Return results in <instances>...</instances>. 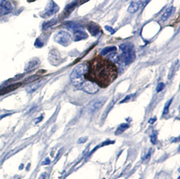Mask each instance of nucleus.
<instances>
[{
	"mask_svg": "<svg viewBox=\"0 0 180 179\" xmlns=\"http://www.w3.org/2000/svg\"><path fill=\"white\" fill-rule=\"evenodd\" d=\"M118 68L114 63L102 56H97L89 61L84 79L98 86L106 88L118 76Z\"/></svg>",
	"mask_w": 180,
	"mask_h": 179,
	"instance_id": "f257e3e1",
	"label": "nucleus"
},
{
	"mask_svg": "<svg viewBox=\"0 0 180 179\" xmlns=\"http://www.w3.org/2000/svg\"><path fill=\"white\" fill-rule=\"evenodd\" d=\"M88 64L86 63H80L76 65L70 75L71 82L74 85L80 88L83 83L86 81L84 79V74L86 73Z\"/></svg>",
	"mask_w": 180,
	"mask_h": 179,
	"instance_id": "f03ea898",
	"label": "nucleus"
},
{
	"mask_svg": "<svg viewBox=\"0 0 180 179\" xmlns=\"http://www.w3.org/2000/svg\"><path fill=\"white\" fill-rule=\"evenodd\" d=\"M120 50L121 51V59L126 65H129V63L133 62L136 57L135 51L133 45L130 42L121 44L120 46Z\"/></svg>",
	"mask_w": 180,
	"mask_h": 179,
	"instance_id": "7ed1b4c3",
	"label": "nucleus"
},
{
	"mask_svg": "<svg viewBox=\"0 0 180 179\" xmlns=\"http://www.w3.org/2000/svg\"><path fill=\"white\" fill-rule=\"evenodd\" d=\"M71 37L68 32L60 30L55 34L54 41L63 46H68L70 43Z\"/></svg>",
	"mask_w": 180,
	"mask_h": 179,
	"instance_id": "20e7f679",
	"label": "nucleus"
},
{
	"mask_svg": "<svg viewBox=\"0 0 180 179\" xmlns=\"http://www.w3.org/2000/svg\"><path fill=\"white\" fill-rule=\"evenodd\" d=\"M79 89L87 93H89V94H95L99 91V86L93 82L86 80Z\"/></svg>",
	"mask_w": 180,
	"mask_h": 179,
	"instance_id": "39448f33",
	"label": "nucleus"
},
{
	"mask_svg": "<svg viewBox=\"0 0 180 179\" xmlns=\"http://www.w3.org/2000/svg\"><path fill=\"white\" fill-rule=\"evenodd\" d=\"M105 101V99H104V98H97V99L92 100L89 105V111L90 113H94L95 111L99 110L103 106Z\"/></svg>",
	"mask_w": 180,
	"mask_h": 179,
	"instance_id": "423d86ee",
	"label": "nucleus"
},
{
	"mask_svg": "<svg viewBox=\"0 0 180 179\" xmlns=\"http://www.w3.org/2000/svg\"><path fill=\"white\" fill-rule=\"evenodd\" d=\"M49 62L52 63L53 65H56L60 63L61 60H62V57H61L60 53L57 50L52 49L49 52Z\"/></svg>",
	"mask_w": 180,
	"mask_h": 179,
	"instance_id": "0eeeda50",
	"label": "nucleus"
},
{
	"mask_svg": "<svg viewBox=\"0 0 180 179\" xmlns=\"http://www.w3.org/2000/svg\"><path fill=\"white\" fill-rule=\"evenodd\" d=\"M59 9H60L59 6H58L54 1H51L49 4L48 5V6L47 7L45 12L44 16L45 17L51 16L55 14V13H57Z\"/></svg>",
	"mask_w": 180,
	"mask_h": 179,
	"instance_id": "6e6552de",
	"label": "nucleus"
},
{
	"mask_svg": "<svg viewBox=\"0 0 180 179\" xmlns=\"http://www.w3.org/2000/svg\"><path fill=\"white\" fill-rule=\"evenodd\" d=\"M88 38V34L81 28L77 29L74 31V41H80L81 40H84Z\"/></svg>",
	"mask_w": 180,
	"mask_h": 179,
	"instance_id": "1a4fd4ad",
	"label": "nucleus"
},
{
	"mask_svg": "<svg viewBox=\"0 0 180 179\" xmlns=\"http://www.w3.org/2000/svg\"><path fill=\"white\" fill-rule=\"evenodd\" d=\"M0 7L4 12L5 14L12 12L13 9L12 4L8 0H0Z\"/></svg>",
	"mask_w": 180,
	"mask_h": 179,
	"instance_id": "9d476101",
	"label": "nucleus"
},
{
	"mask_svg": "<svg viewBox=\"0 0 180 179\" xmlns=\"http://www.w3.org/2000/svg\"><path fill=\"white\" fill-rule=\"evenodd\" d=\"M87 28H88L89 33L92 34V36H97L100 32L99 26L93 22L90 23L88 26H87Z\"/></svg>",
	"mask_w": 180,
	"mask_h": 179,
	"instance_id": "9b49d317",
	"label": "nucleus"
},
{
	"mask_svg": "<svg viewBox=\"0 0 180 179\" xmlns=\"http://www.w3.org/2000/svg\"><path fill=\"white\" fill-rule=\"evenodd\" d=\"M39 63H40L38 59H34L30 61L25 68L26 71H30L34 70V69L39 66Z\"/></svg>",
	"mask_w": 180,
	"mask_h": 179,
	"instance_id": "f8f14e48",
	"label": "nucleus"
},
{
	"mask_svg": "<svg viewBox=\"0 0 180 179\" xmlns=\"http://www.w3.org/2000/svg\"><path fill=\"white\" fill-rule=\"evenodd\" d=\"M78 5V0H75V1H74L73 2H71V4H68L67 6L64 10V14L65 16H67L69 14H70L72 11L74 10V9L75 8L76 6Z\"/></svg>",
	"mask_w": 180,
	"mask_h": 179,
	"instance_id": "ddd939ff",
	"label": "nucleus"
},
{
	"mask_svg": "<svg viewBox=\"0 0 180 179\" xmlns=\"http://www.w3.org/2000/svg\"><path fill=\"white\" fill-rule=\"evenodd\" d=\"M173 11H174V7L173 6L168 7V8L163 12L162 16H161V20L163 21V22H165V21L166 20H167L169 17L172 14V13H173Z\"/></svg>",
	"mask_w": 180,
	"mask_h": 179,
	"instance_id": "4468645a",
	"label": "nucleus"
},
{
	"mask_svg": "<svg viewBox=\"0 0 180 179\" xmlns=\"http://www.w3.org/2000/svg\"><path fill=\"white\" fill-rule=\"evenodd\" d=\"M65 26L66 28L69 30H72L73 32L77 30V29H80L81 28V26L80 25H78V24L74 22H68L65 23Z\"/></svg>",
	"mask_w": 180,
	"mask_h": 179,
	"instance_id": "2eb2a0df",
	"label": "nucleus"
},
{
	"mask_svg": "<svg viewBox=\"0 0 180 179\" xmlns=\"http://www.w3.org/2000/svg\"><path fill=\"white\" fill-rule=\"evenodd\" d=\"M20 85V84H13L11 85H9V86H7L6 88H4V89H2L1 91H0V94H6V93H7V92H11V91H12V90L16 89L17 88L19 87Z\"/></svg>",
	"mask_w": 180,
	"mask_h": 179,
	"instance_id": "dca6fc26",
	"label": "nucleus"
},
{
	"mask_svg": "<svg viewBox=\"0 0 180 179\" xmlns=\"http://www.w3.org/2000/svg\"><path fill=\"white\" fill-rule=\"evenodd\" d=\"M139 9V4L137 2L133 1L129 5V6L128 9V12L129 13H132V14H134V13L136 12Z\"/></svg>",
	"mask_w": 180,
	"mask_h": 179,
	"instance_id": "f3484780",
	"label": "nucleus"
},
{
	"mask_svg": "<svg viewBox=\"0 0 180 179\" xmlns=\"http://www.w3.org/2000/svg\"><path fill=\"white\" fill-rule=\"evenodd\" d=\"M41 84V82H39L37 83H35V84L30 85V86H28L27 88H26V91H27L28 93H32L34 92L36 90H37L38 88L40 87Z\"/></svg>",
	"mask_w": 180,
	"mask_h": 179,
	"instance_id": "a211bd4d",
	"label": "nucleus"
},
{
	"mask_svg": "<svg viewBox=\"0 0 180 179\" xmlns=\"http://www.w3.org/2000/svg\"><path fill=\"white\" fill-rule=\"evenodd\" d=\"M57 22V19H53L51 20L47 21V22H44L43 25V30H46V29L51 27V26L55 25Z\"/></svg>",
	"mask_w": 180,
	"mask_h": 179,
	"instance_id": "6ab92c4d",
	"label": "nucleus"
},
{
	"mask_svg": "<svg viewBox=\"0 0 180 179\" xmlns=\"http://www.w3.org/2000/svg\"><path fill=\"white\" fill-rule=\"evenodd\" d=\"M128 127H129V125L128 124L123 123V124L120 125V126L118 128V129H117V131H116V132L115 133V134L116 135L121 134V133H122L126 129H128Z\"/></svg>",
	"mask_w": 180,
	"mask_h": 179,
	"instance_id": "aec40b11",
	"label": "nucleus"
},
{
	"mask_svg": "<svg viewBox=\"0 0 180 179\" xmlns=\"http://www.w3.org/2000/svg\"><path fill=\"white\" fill-rule=\"evenodd\" d=\"M116 50H117V49H116L115 47H107L104 48V49L101 51V54L106 55L107 54V53L116 51Z\"/></svg>",
	"mask_w": 180,
	"mask_h": 179,
	"instance_id": "412c9836",
	"label": "nucleus"
},
{
	"mask_svg": "<svg viewBox=\"0 0 180 179\" xmlns=\"http://www.w3.org/2000/svg\"><path fill=\"white\" fill-rule=\"evenodd\" d=\"M109 59H108L112 61V62H113V63L117 62V61L119 59L118 55L116 54V53H111V55H109Z\"/></svg>",
	"mask_w": 180,
	"mask_h": 179,
	"instance_id": "4be33fe9",
	"label": "nucleus"
},
{
	"mask_svg": "<svg viewBox=\"0 0 180 179\" xmlns=\"http://www.w3.org/2000/svg\"><path fill=\"white\" fill-rule=\"evenodd\" d=\"M172 100H173V98H171V99L170 100H169L168 102L166 103L165 107H164V110H163V115H164V114H166L168 113L169 109V106H170V105H171V103L172 102Z\"/></svg>",
	"mask_w": 180,
	"mask_h": 179,
	"instance_id": "5701e85b",
	"label": "nucleus"
},
{
	"mask_svg": "<svg viewBox=\"0 0 180 179\" xmlns=\"http://www.w3.org/2000/svg\"><path fill=\"white\" fill-rule=\"evenodd\" d=\"M157 133L156 131H155L154 133H152V135H151V137H150V141H151V143L153 144H156L157 143Z\"/></svg>",
	"mask_w": 180,
	"mask_h": 179,
	"instance_id": "b1692460",
	"label": "nucleus"
},
{
	"mask_svg": "<svg viewBox=\"0 0 180 179\" xmlns=\"http://www.w3.org/2000/svg\"><path fill=\"white\" fill-rule=\"evenodd\" d=\"M34 46L37 48H41L43 46V42H42L39 39H37L36 40L35 42H34Z\"/></svg>",
	"mask_w": 180,
	"mask_h": 179,
	"instance_id": "393cba45",
	"label": "nucleus"
},
{
	"mask_svg": "<svg viewBox=\"0 0 180 179\" xmlns=\"http://www.w3.org/2000/svg\"><path fill=\"white\" fill-rule=\"evenodd\" d=\"M164 88H165V84H163V83H159V84H158L157 87V92H160L162 91V90L164 89Z\"/></svg>",
	"mask_w": 180,
	"mask_h": 179,
	"instance_id": "a878e982",
	"label": "nucleus"
},
{
	"mask_svg": "<svg viewBox=\"0 0 180 179\" xmlns=\"http://www.w3.org/2000/svg\"><path fill=\"white\" fill-rule=\"evenodd\" d=\"M105 28H106V30H108L109 32H111V33L112 34H114L115 33V30H114V29H113L112 27H110V26H105Z\"/></svg>",
	"mask_w": 180,
	"mask_h": 179,
	"instance_id": "bb28decb",
	"label": "nucleus"
},
{
	"mask_svg": "<svg viewBox=\"0 0 180 179\" xmlns=\"http://www.w3.org/2000/svg\"><path fill=\"white\" fill-rule=\"evenodd\" d=\"M132 95H129V96H128V97H126L125 98H124V99H123V100H121V101L120 104H121V103H123V102H126V101H128V100L130 99V98H132Z\"/></svg>",
	"mask_w": 180,
	"mask_h": 179,
	"instance_id": "cd10ccee",
	"label": "nucleus"
},
{
	"mask_svg": "<svg viewBox=\"0 0 180 179\" xmlns=\"http://www.w3.org/2000/svg\"><path fill=\"white\" fill-rule=\"evenodd\" d=\"M49 164H50V160L49 159V157H47L45 160V161L42 163V165H47Z\"/></svg>",
	"mask_w": 180,
	"mask_h": 179,
	"instance_id": "c85d7f7f",
	"label": "nucleus"
},
{
	"mask_svg": "<svg viewBox=\"0 0 180 179\" xmlns=\"http://www.w3.org/2000/svg\"><path fill=\"white\" fill-rule=\"evenodd\" d=\"M156 120H157V118H156V117H155L154 119H150L149 121V123L150 124H153L156 121Z\"/></svg>",
	"mask_w": 180,
	"mask_h": 179,
	"instance_id": "c756f323",
	"label": "nucleus"
},
{
	"mask_svg": "<svg viewBox=\"0 0 180 179\" xmlns=\"http://www.w3.org/2000/svg\"><path fill=\"white\" fill-rule=\"evenodd\" d=\"M45 177H46V173H43L42 174L40 177H39V179H45Z\"/></svg>",
	"mask_w": 180,
	"mask_h": 179,
	"instance_id": "7c9ffc66",
	"label": "nucleus"
},
{
	"mask_svg": "<svg viewBox=\"0 0 180 179\" xmlns=\"http://www.w3.org/2000/svg\"><path fill=\"white\" fill-rule=\"evenodd\" d=\"M42 119H43V116H41V117H40V118H38V119H37V120H39V121H36V123H39V121H41Z\"/></svg>",
	"mask_w": 180,
	"mask_h": 179,
	"instance_id": "2f4dec72",
	"label": "nucleus"
},
{
	"mask_svg": "<svg viewBox=\"0 0 180 179\" xmlns=\"http://www.w3.org/2000/svg\"><path fill=\"white\" fill-rule=\"evenodd\" d=\"M177 179H180V177H178V178H177Z\"/></svg>",
	"mask_w": 180,
	"mask_h": 179,
	"instance_id": "473e14b6",
	"label": "nucleus"
}]
</instances>
